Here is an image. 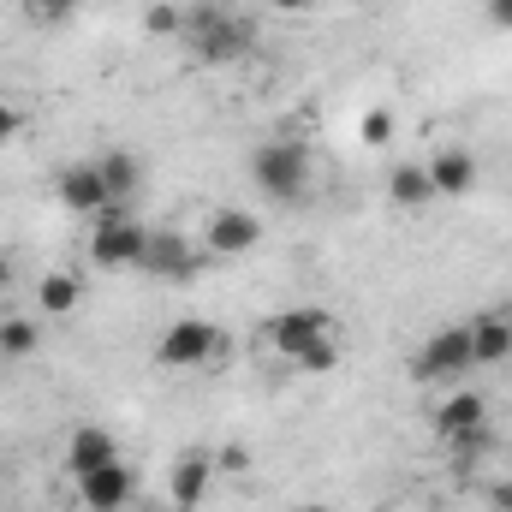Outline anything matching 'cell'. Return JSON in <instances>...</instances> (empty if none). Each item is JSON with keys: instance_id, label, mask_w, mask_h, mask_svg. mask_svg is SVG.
Returning a JSON list of instances; mask_svg holds the SVG:
<instances>
[{"instance_id": "cell-21", "label": "cell", "mask_w": 512, "mask_h": 512, "mask_svg": "<svg viewBox=\"0 0 512 512\" xmlns=\"http://www.w3.org/2000/svg\"><path fill=\"white\" fill-rule=\"evenodd\" d=\"M358 137H364L370 149H387V143H393V114H387V108H370L364 126H358Z\"/></svg>"}, {"instance_id": "cell-30", "label": "cell", "mask_w": 512, "mask_h": 512, "mask_svg": "<svg viewBox=\"0 0 512 512\" xmlns=\"http://www.w3.org/2000/svg\"><path fill=\"white\" fill-rule=\"evenodd\" d=\"M137 512H161V507H137Z\"/></svg>"}, {"instance_id": "cell-8", "label": "cell", "mask_w": 512, "mask_h": 512, "mask_svg": "<svg viewBox=\"0 0 512 512\" xmlns=\"http://www.w3.org/2000/svg\"><path fill=\"white\" fill-rule=\"evenodd\" d=\"M197 268H203V251H191L185 233H173V227H149L143 274H155V280H191Z\"/></svg>"}, {"instance_id": "cell-20", "label": "cell", "mask_w": 512, "mask_h": 512, "mask_svg": "<svg viewBox=\"0 0 512 512\" xmlns=\"http://www.w3.org/2000/svg\"><path fill=\"white\" fill-rule=\"evenodd\" d=\"M143 30H149V36H185V12L167 6V0H155V6L143 12Z\"/></svg>"}, {"instance_id": "cell-17", "label": "cell", "mask_w": 512, "mask_h": 512, "mask_svg": "<svg viewBox=\"0 0 512 512\" xmlns=\"http://www.w3.org/2000/svg\"><path fill=\"white\" fill-rule=\"evenodd\" d=\"M96 173H102V185H108V203H131L137 197V155H126V149H114V155H102L96 161Z\"/></svg>"}, {"instance_id": "cell-24", "label": "cell", "mask_w": 512, "mask_h": 512, "mask_svg": "<svg viewBox=\"0 0 512 512\" xmlns=\"http://www.w3.org/2000/svg\"><path fill=\"white\" fill-rule=\"evenodd\" d=\"M18 131H24V114H18L12 102H0V149H6V143H18Z\"/></svg>"}, {"instance_id": "cell-19", "label": "cell", "mask_w": 512, "mask_h": 512, "mask_svg": "<svg viewBox=\"0 0 512 512\" xmlns=\"http://www.w3.org/2000/svg\"><path fill=\"white\" fill-rule=\"evenodd\" d=\"M36 346H42V328L30 316H6L0 322V358H30Z\"/></svg>"}, {"instance_id": "cell-10", "label": "cell", "mask_w": 512, "mask_h": 512, "mask_svg": "<svg viewBox=\"0 0 512 512\" xmlns=\"http://www.w3.org/2000/svg\"><path fill=\"white\" fill-rule=\"evenodd\" d=\"M131 495H137V477H131L126 459H114V465L78 477V501H84V512H126Z\"/></svg>"}, {"instance_id": "cell-27", "label": "cell", "mask_w": 512, "mask_h": 512, "mask_svg": "<svg viewBox=\"0 0 512 512\" xmlns=\"http://www.w3.org/2000/svg\"><path fill=\"white\" fill-rule=\"evenodd\" d=\"M268 6H274V12H310L316 0H268Z\"/></svg>"}, {"instance_id": "cell-29", "label": "cell", "mask_w": 512, "mask_h": 512, "mask_svg": "<svg viewBox=\"0 0 512 512\" xmlns=\"http://www.w3.org/2000/svg\"><path fill=\"white\" fill-rule=\"evenodd\" d=\"M298 512H328V507H298Z\"/></svg>"}, {"instance_id": "cell-18", "label": "cell", "mask_w": 512, "mask_h": 512, "mask_svg": "<svg viewBox=\"0 0 512 512\" xmlns=\"http://www.w3.org/2000/svg\"><path fill=\"white\" fill-rule=\"evenodd\" d=\"M78 298H84V280H78V274H60V268H54V274H42V280H36V304H42L48 316L78 310Z\"/></svg>"}, {"instance_id": "cell-7", "label": "cell", "mask_w": 512, "mask_h": 512, "mask_svg": "<svg viewBox=\"0 0 512 512\" xmlns=\"http://www.w3.org/2000/svg\"><path fill=\"white\" fill-rule=\"evenodd\" d=\"M256 245H262V221L251 209H215L209 227H203V256H215V262H233Z\"/></svg>"}, {"instance_id": "cell-22", "label": "cell", "mask_w": 512, "mask_h": 512, "mask_svg": "<svg viewBox=\"0 0 512 512\" xmlns=\"http://www.w3.org/2000/svg\"><path fill=\"white\" fill-rule=\"evenodd\" d=\"M24 6H30L42 24H60V18H72V12H78V0H24Z\"/></svg>"}, {"instance_id": "cell-9", "label": "cell", "mask_w": 512, "mask_h": 512, "mask_svg": "<svg viewBox=\"0 0 512 512\" xmlns=\"http://www.w3.org/2000/svg\"><path fill=\"white\" fill-rule=\"evenodd\" d=\"M209 489H215V453H209V447L179 453V465H173V477H167L173 512H197L203 501H209Z\"/></svg>"}, {"instance_id": "cell-26", "label": "cell", "mask_w": 512, "mask_h": 512, "mask_svg": "<svg viewBox=\"0 0 512 512\" xmlns=\"http://www.w3.org/2000/svg\"><path fill=\"white\" fill-rule=\"evenodd\" d=\"M489 24L495 30H512V0H489Z\"/></svg>"}, {"instance_id": "cell-3", "label": "cell", "mask_w": 512, "mask_h": 512, "mask_svg": "<svg viewBox=\"0 0 512 512\" xmlns=\"http://www.w3.org/2000/svg\"><path fill=\"white\" fill-rule=\"evenodd\" d=\"M251 179L262 197L274 203H298L310 191V149L298 137H274V143H256L251 149Z\"/></svg>"}, {"instance_id": "cell-12", "label": "cell", "mask_w": 512, "mask_h": 512, "mask_svg": "<svg viewBox=\"0 0 512 512\" xmlns=\"http://www.w3.org/2000/svg\"><path fill=\"white\" fill-rule=\"evenodd\" d=\"M114 459H120V447H114V435L102 423H84V429L66 435V471H72V483L90 477V471H102V465H114Z\"/></svg>"}, {"instance_id": "cell-1", "label": "cell", "mask_w": 512, "mask_h": 512, "mask_svg": "<svg viewBox=\"0 0 512 512\" xmlns=\"http://www.w3.org/2000/svg\"><path fill=\"white\" fill-rule=\"evenodd\" d=\"M268 340H274V352H280L286 364H298V370H310V376H328V370L340 364V328H334V316H328L322 304L280 310V316L268 322Z\"/></svg>"}, {"instance_id": "cell-28", "label": "cell", "mask_w": 512, "mask_h": 512, "mask_svg": "<svg viewBox=\"0 0 512 512\" xmlns=\"http://www.w3.org/2000/svg\"><path fill=\"white\" fill-rule=\"evenodd\" d=\"M12 274H18V268H12V256L0 251V292H6V286H12Z\"/></svg>"}, {"instance_id": "cell-14", "label": "cell", "mask_w": 512, "mask_h": 512, "mask_svg": "<svg viewBox=\"0 0 512 512\" xmlns=\"http://www.w3.org/2000/svg\"><path fill=\"white\" fill-rule=\"evenodd\" d=\"M435 429H441L447 441L483 435V429H489V405H483V393H447V399L435 405Z\"/></svg>"}, {"instance_id": "cell-5", "label": "cell", "mask_w": 512, "mask_h": 512, "mask_svg": "<svg viewBox=\"0 0 512 512\" xmlns=\"http://www.w3.org/2000/svg\"><path fill=\"white\" fill-rule=\"evenodd\" d=\"M227 352V334L215 328V322H203V316H179L161 340H155V364L161 370H197V364H209V358H221Z\"/></svg>"}, {"instance_id": "cell-15", "label": "cell", "mask_w": 512, "mask_h": 512, "mask_svg": "<svg viewBox=\"0 0 512 512\" xmlns=\"http://www.w3.org/2000/svg\"><path fill=\"white\" fill-rule=\"evenodd\" d=\"M423 167H429V185H435V197H465V191L477 185V161H471L465 149H435Z\"/></svg>"}, {"instance_id": "cell-23", "label": "cell", "mask_w": 512, "mask_h": 512, "mask_svg": "<svg viewBox=\"0 0 512 512\" xmlns=\"http://www.w3.org/2000/svg\"><path fill=\"white\" fill-rule=\"evenodd\" d=\"M215 471H251V453L239 441H227V447H215Z\"/></svg>"}, {"instance_id": "cell-16", "label": "cell", "mask_w": 512, "mask_h": 512, "mask_svg": "<svg viewBox=\"0 0 512 512\" xmlns=\"http://www.w3.org/2000/svg\"><path fill=\"white\" fill-rule=\"evenodd\" d=\"M387 197H393L399 209H411V215H417V209H429V203H435L429 167H423V161H399V167L387 173Z\"/></svg>"}, {"instance_id": "cell-4", "label": "cell", "mask_w": 512, "mask_h": 512, "mask_svg": "<svg viewBox=\"0 0 512 512\" xmlns=\"http://www.w3.org/2000/svg\"><path fill=\"white\" fill-rule=\"evenodd\" d=\"M149 251V227L131 215V203H108L90 227V262L96 268H143Z\"/></svg>"}, {"instance_id": "cell-11", "label": "cell", "mask_w": 512, "mask_h": 512, "mask_svg": "<svg viewBox=\"0 0 512 512\" xmlns=\"http://www.w3.org/2000/svg\"><path fill=\"white\" fill-rule=\"evenodd\" d=\"M54 191H60V203H66L72 215H102V209H108V185H102L96 161H72V167L54 179Z\"/></svg>"}, {"instance_id": "cell-6", "label": "cell", "mask_w": 512, "mask_h": 512, "mask_svg": "<svg viewBox=\"0 0 512 512\" xmlns=\"http://www.w3.org/2000/svg\"><path fill=\"white\" fill-rule=\"evenodd\" d=\"M411 370H417L423 382H459V376L471 370V322H447V328H435V334L417 346Z\"/></svg>"}, {"instance_id": "cell-13", "label": "cell", "mask_w": 512, "mask_h": 512, "mask_svg": "<svg viewBox=\"0 0 512 512\" xmlns=\"http://www.w3.org/2000/svg\"><path fill=\"white\" fill-rule=\"evenodd\" d=\"M512 358V310H483L471 316V364H507Z\"/></svg>"}, {"instance_id": "cell-2", "label": "cell", "mask_w": 512, "mask_h": 512, "mask_svg": "<svg viewBox=\"0 0 512 512\" xmlns=\"http://www.w3.org/2000/svg\"><path fill=\"white\" fill-rule=\"evenodd\" d=\"M185 42L203 66H233L256 48V30L221 6H197V12H185Z\"/></svg>"}, {"instance_id": "cell-25", "label": "cell", "mask_w": 512, "mask_h": 512, "mask_svg": "<svg viewBox=\"0 0 512 512\" xmlns=\"http://www.w3.org/2000/svg\"><path fill=\"white\" fill-rule=\"evenodd\" d=\"M489 501H495V512H512V477L489 483Z\"/></svg>"}]
</instances>
